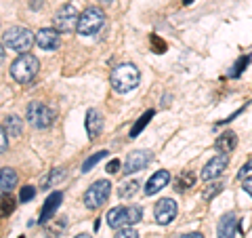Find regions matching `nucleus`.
Segmentation results:
<instances>
[{
    "label": "nucleus",
    "instance_id": "f257e3e1",
    "mask_svg": "<svg viewBox=\"0 0 252 238\" xmlns=\"http://www.w3.org/2000/svg\"><path fill=\"white\" fill-rule=\"evenodd\" d=\"M141 74L132 63H122V66L114 68L112 72V89L116 93H130L132 89L139 86Z\"/></svg>",
    "mask_w": 252,
    "mask_h": 238
},
{
    "label": "nucleus",
    "instance_id": "f03ea898",
    "mask_svg": "<svg viewBox=\"0 0 252 238\" xmlns=\"http://www.w3.org/2000/svg\"><path fill=\"white\" fill-rule=\"evenodd\" d=\"M40 70V61H38L32 53H21L11 66V76L17 80L19 84H28L34 80V76Z\"/></svg>",
    "mask_w": 252,
    "mask_h": 238
},
{
    "label": "nucleus",
    "instance_id": "7ed1b4c3",
    "mask_svg": "<svg viewBox=\"0 0 252 238\" xmlns=\"http://www.w3.org/2000/svg\"><path fill=\"white\" fill-rule=\"evenodd\" d=\"M34 34L28 30V28H21V26H13L4 32V44L9 46V49L17 51L19 55L21 53H28L32 49V44H34Z\"/></svg>",
    "mask_w": 252,
    "mask_h": 238
},
{
    "label": "nucleus",
    "instance_id": "20e7f679",
    "mask_svg": "<svg viewBox=\"0 0 252 238\" xmlns=\"http://www.w3.org/2000/svg\"><path fill=\"white\" fill-rule=\"evenodd\" d=\"M103 23H105V13L101 11L99 6H91V9H86L80 17H78L76 30L80 36H93L103 28Z\"/></svg>",
    "mask_w": 252,
    "mask_h": 238
},
{
    "label": "nucleus",
    "instance_id": "39448f33",
    "mask_svg": "<svg viewBox=\"0 0 252 238\" xmlns=\"http://www.w3.org/2000/svg\"><path fill=\"white\" fill-rule=\"evenodd\" d=\"M26 116H28V122L34 129H49L55 120V112L46 104H42V101H32L28 106Z\"/></svg>",
    "mask_w": 252,
    "mask_h": 238
},
{
    "label": "nucleus",
    "instance_id": "423d86ee",
    "mask_svg": "<svg viewBox=\"0 0 252 238\" xmlns=\"http://www.w3.org/2000/svg\"><path fill=\"white\" fill-rule=\"evenodd\" d=\"M109 192H112V184L107 179H99L84 192V204L86 209H99L101 204L107 202Z\"/></svg>",
    "mask_w": 252,
    "mask_h": 238
},
{
    "label": "nucleus",
    "instance_id": "0eeeda50",
    "mask_svg": "<svg viewBox=\"0 0 252 238\" xmlns=\"http://www.w3.org/2000/svg\"><path fill=\"white\" fill-rule=\"evenodd\" d=\"M78 11L74 4H63L55 15V26L59 28V32H74L78 28Z\"/></svg>",
    "mask_w": 252,
    "mask_h": 238
},
{
    "label": "nucleus",
    "instance_id": "6e6552de",
    "mask_svg": "<svg viewBox=\"0 0 252 238\" xmlns=\"http://www.w3.org/2000/svg\"><path fill=\"white\" fill-rule=\"evenodd\" d=\"M149 162H152V152H147V150H137V152H130L128 156H126L124 173H126V175L137 173L141 169H145Z\"/></svg>",
    "mask_w": 252,
    "mask_h": 238
},
{
    "label": "nucleus",
    "instance_id": "1a4fd4ad",
    "mask_svg": "<svg viewBox=\"0 0 252 238\" xmlns=\"http://www.w3.org/2000/svg\"><path fill=\"white\" fill-rule=\"evenodd\" d=\"M154 213H156V221H158V224L166 226L177 215V202L170 200V198H162V200L156 204V211Z\"/></svg>",
    "mask_w": 252,
    "mask_h": 238
},
{
    "label": "nucleus",
    "instance_id": "9d476101",
    "mask_svg": "<svg viewBox=\"0 0 252 238\" xmlns=\"http://www.w3.org/2000/svg\"><path fill=\"white\" fill-rule=\"evenodd\" d=\"M227 164H229V158H227L225 154H220V156H215L210 162H206V166L202 169V179H217L219 175H223V171L227 169Z\"/></svg>",
    "mask_w": 252,
    "mask_h": 238
},
{
    "label": "nucleus",
    "instance_id": "9b49d317",
    "mask_svg": "<svg viewBox=\"0 0 252 238\" xmlns=\"http://www.w3.org/2000/svg\"><path fill=\"white\" fill-rule=\"evenodd\" d=\"M36 44L40 46L44 51H55L59 49V32L53 30V28H42L40 32L36 34Z\"/></svg>",
    "mask_w": 252,
    "mask_h": 238
},
{
    "label": "nucleus",
    "instance_id": "f8f14e48",
    "mask_svg": "<svg viewBox=\"0 0 252 238\" xmlns=\"http://www.w3.org/2000/svg\"><path fill=\"white\" fill-rule=\"evenodd\" d=\"M235 232H238V215H235V213H227V215L219 221L217 236L219 238H235Z\"/></svg>",
    "mask_w": 252,
    "mask_h": 238
},
{
    "label": "nucleus",
    "instance_id": "ddd939ff",
    "mask_svg": "<svg viewBox=\"0 0 252 238\" xmlns=\"http://www.w3.org/2000/svg\"><path fill=\"white\" fill-rule=\"evenodd\" d=\"M63 200V194L61 192H53L49 198H46L44 207H42V213H40V224H49L51 217L55 215V211L59 209V204Z\"/></svg>",
    "mask_w": 252,
    "mask_h": 238
},
{
    "label": "nucleus",
    "instance_id": "4468645a",
    "mask_svg": "<svg viewBox=\"0 0 252 238\" xmlns=\"http://www.w3.org/2000/svg\"><path fill=\"white\" fill-rule=\"evenodd\" d=\"M168 179H170V173L168 171H158V173H154V175L149 177V181L145 184V194L152 196L156 192H160V190L168 184Z\"/></svg>",
    "mask_w": 252,
    "mask_h": 238
},
{
    "label": "nucleus",
    "instance_id": "2eb2a0df",
    "mask_svg": "<svg viewBox=\"0 0 252 238\" xmlns=\"http://www.w3.org/2000/svg\"><path fill=\"white\" fill-rule=\"evenodd\" d=\"M101 129H103V116H101V112L99 110H89V114H86V133H89V137L94 139L101 133Z\"/></svg>",
    "mask_w": 252,
    "mask_h": 238
},
{
    "label": "nucleus",
    "instance_id": "dca6fc26",
    "mask_svg": "<svg viewBox=\"0 0 252 238\" xmlns=\"http://www.w3.org/2000/svg\"><path fill=\"white\" fill-rule=\"evenodd\" d=\"M17 173H15L13 169H9V166H4V169H0V196L2 194H9L11 190L17 186Z\"/></svg>",
    "mask_w": 252,
    "mask_h": 238
},
{
    "label": "nucleus",
    "instance_id": "f3484780",
    "mask_svg": "<svg viewBox=\"0 0 252 238\" xmlns=\"http://www.w3.org/2000/svg\"><path fill=\"white\" fill-rule=\"evenodd\" d=\"M235 146H238V135H235L233 131H225L223 135H219V139L215 144V148L219 150V152H223V154L233 152Z\"/></svg>",
    "mask_w": 252,
    "mask_h": 238
},
{
    "label": "nucleus",
    "instance_id": "a211bd4d",
    "mask_svg": "<svg viewBox=\"0 0 252 238\" xmlns=\"http://www.w3.org/2000/svg\"><path fill=\"white\" fill-rule=\"evenodd\" d=\"M107 226L109 228H124L126 226V207H116L107 213Z\"/></svg>",
    "mask_w": 252,
    "mask_h": 238
},
{
    "label": "nucleus",
    "instance_id": "6ab92c4d",
    "mask_svg": "<svg viewBox=\"0 0 252 238\" xmlns=\"http://www.w3.org/2000/svg\"><path fill=\"white\" fill-rule=\"evenodd\" d=\"M21 129H23V122H21V118L19 116H6L4 118V131L6 135H13V137H19L21 135Z\"/></svg>",
    "mask_w": 252,
    "mask_h": 238
},
{
    "label": "nucleus",
    "instance_id": "aec40b11",
    "mask_svg": "<svg viewBox=\"0 0 252 238\" xmlns=\"http://www.w3.org/2000/svg\"><path fill=\"white\" fill-rule=\"evenodd\" d=\"M195 184V175L191 171H183L181 175L177 177V186H175V190L177 192H187L189 188H191Z\"/></svg>",
    "mask_w": 252,
    "mask_h": 238
},
{
    "label": "nucleus",
    "instance_id": "412c9836",
    "mask_svg": "<svg viewBox=\"0 0 252 238\" xmlns=\"http://www.w3.org/2000/svg\"><path fill=\"white\" fill-rule=\"evenodd\" d=\"M152 118H154V110H147V112H145V114L141 116L139 120L135 122V126H132V129H130V135H128V137H130V139L139 137V135H141V131H143L145 126L149 124V120H152Z\"/></svg>",
    "mask_w": 252,
    "mask_h": 238
},
{
    "label": "nucleus",
    "instance_id": "4be33fe9",
    "mask_svg": "<svg viewBox=\"0 0 252 238\" xmlns=\"http://www.w3.org/2000/svg\"><path fill=\"white\" fill-rule=\"evenodd\" d=\"M15 207H17V202H15V198L11 194L0 196V217H9L15 211Z\"/></svg>",
    "mask_w": 252,
    "mask_h": 238
},
{
    "label": "nucleus",
    "instance_id": "5701e85b",
    "mask_svg": "<svg viewBox=\"0 0 252 238\" xmlns=\"http://www.w3.org/2000/svg\"><path fill=\"white\" fill-rule=\"evenodd\" d=\"M143 219V209L132 204V207H126V226H132V224H139Z\"/></svg>",
    "mask_w": 252,
    "mask_h": 238
},
{
    "label": "nucleus",
    "instance_id": "b1692460",
    "mask_svg": "<svg viewBox=\"0 0 252 238\" xmlns=\"http://www.w3.org/2000/svg\"><path fill=\"white\" fill-rule=\"evenodd\" d=\"M63 175H65V171H63V169H53V171L49 173V175H44V177H42V190L55 186L57 181H61V179H63Z\"/></svg>",
    "mask_w": 252,
    "mask_h": 238
},
{
    "label": "nucleus",
    "instance_id": "393cba45",
    "mask_svg": "<svg viewBox=\"0 0 252 238\" xmlns=\"http://www.w3.org/2000/svg\"><path fill=\"white\" fill-rule=\"evenodd\" d=\"M139 181L137 179H130V181H124V184L120 186V198H130L135 196L139 192Z\"/></svg>",
    "mask_w": 252,
    "mask_h": 238
},
{
    "label": "nucleus",
    "instance_id": "a878e982",
    "mask_svg": "<svg viewBox=\"0 0 252 238\" xmlns=\"http://www.w3.org/2000/svg\"><path fill=\"white\" fill-rule=\"evenodd\" d=\"M223 181H215V184H208L206 188H204V192H202V198L204 200H210V198H215L220 190H223Z\"/></svg>",
    "mask_w": 252,
    "mask_h": 238
},
{
    "label": "nucleus",
    "instance_id": "bb28decb",
    "mask_svg": "<svg viewBox=\"0 0 252 238\" xmlns=\"http://www.w3.org/2000/svg\"><path fill=\"white\" fill-rule=\"evenodd\" d=\"M105 156H107V152H105V150H101V152H97V154L89 156V158H86V160H84V164H82V171H84V173H89V171L93 169V166L97 164V162L101 160V158H105Z\"/></svg>",
    "mask_w": 252,
    "mask_h": 238
},
{
    "label": "nucleus",
    "instance_id": "cd10ccee",
    "mask_svg": "<svg viewBox=\"0 0 252 238\" xmlns=\"http://www.w3.org/2000/svg\"><path fill=\"white\" fill-rule=\"evenodd\" d=\"M65 226H67L65 217H61V221H57V224H55V226H46V234H49L51 238H55L57 234H61L63 230H65Z\"/></svg>",
    "mask_w": 252,
    "mask_h": 238
},
{
    "label": "nucleus",
    "instance_id": "c85d7f7f",
    "mask_svg": "<svg viewBox=\"0 0 252 238\" xmlns=\"http://www.w3.org/2000/svg\"><path fill=\"white\" fill-rule=\"evenodd\" d=\"M248 63H250V57H248V55H246V57H240L238 63H235V68L229 72V76H231V78H238V76L242 74V70H246Z\"/></svg>",
    "mask_w": 252,
    "mask_h": 238
},
{
    "label": "nucleus",
    "instance_id": "c756f323",
    "mask_svg": "<svg viewBox=\"0 0 252 238\" xmlns=\"http://www.w3.org/2000/svg\"><path fill=\"white\" fill-rule=\"evenodd\" d=\"M114 238H139V232L135 228H118Z\"/></svg>",
    "mask_w": 252,
    "mask_h": 238
},
{
    "label": "nucleus",
    "instance_id": "7c9ffc66",
    "mask_svg": "<svg viewBox=\"0 0 252 238\" xmlns=\"http://www.w3.org/2000/svg\"><path fill=\"white\" fill-rule=\"evenodd\" d=\"M34 196H36V188H34V186H26V188H21L19 198H21L23 202H30Z\"/></svg>",
    "mask_w": 252,
    "mask_h": 238
},
{
    "label": "nucleus",
    "instance_id": "2f4dec72",
    "mask_svg": "<svg viewBox=\"0 0 252 238\" xmlns=\"http://www.w3.org/2000/svg\"><path fill=\"white\" fill-rule=\"evenodd\" d=\"M6 148H9V137H6L4 126H0V154L6 152Z\"/></svg>",
    "mask_w": 252,
    "mask_h": 238
},
{
    "label": "nucleus",
    "instance_id": "473e14b6",
    "mask_svg": "<svg viewBox=\"0 0 252 238\" xmlns=\"http://www.w3.org/2000/svg\"><path fill=\"white\" fill-rule=\"evenodd\" d=\"M152 44H154V51L156 53H164V51H166V44H164V40H160L156 34L152 36Z\"/></svg>",
    "mask_w": 252,
    "mask_h": 238
},
{
    "label": "nucleus",
    "instance_id": "72a5a7b5",
    "mask_svg": "<svg viewBox=\"0 0 252 238\" xmlns=\"http://www.w3.org/2000/svg\"><path fill=\"white\" fill-rule=\"evenodd\" d=\"M105 171L109 173V175H112V173H118V171H120V160H118V158H114V160L107 164V169H105Z\"/></svg>",
    "mask_w": 252,
    "mask_h": 238
},
{
    "label": "nucleus",
    "instance_id": "f704fd0d",
    "mask_svg": "<svg viewBox=\"0 0 252 238\" xmlns=\"http://www.w3.org/2000/svg\"><path fill=\"white\" fill-rule=\"evenodd\" d=\"M250 171H252V158H250V160H248L246 164H244V166H242V171L238 173V177L242 179V177H244V175H246V173H250Z\"/></svg>",
    "mask_w": 252,
    "mask_h": 238
},
{
    "label": "nucleus",
    "instance_id": "c9c22d12",
    "mask_svg": "<svg viewBox=\"0 0 252 238\" xmlns=\"http://www.w3.org/2000/svg\"><path fill=\"white\" fill-rule=\"evenodd\" d=\"M244 190L252 196V177H248V179H244Z\"/></svg>",
    "mask_w": 252,
    "mask_h": 238
},
{
    "label": "nucleus",
    "instance_id": "e433bc0d",
    "mask_svg": "<svg viewBox=\"0 0 252 238\" xmlns=\"http://www.w3.org/2000/svg\"><path fill=\"white\" fill-rule=\"evenodd\" d=\"M183 238H204V236H202L200 232H193V234H185Z\"/></svg>",
    "mask_w": 252,
    "mask_h": 238
},
{
    "label": "nucleus",
    "instance_id": "4c0bfd02",
    "mask_svg": "<svg viewBox=\"0 0 252 238\" xmlns=\"http://www.w3.org/2000/svg\"><path fill=\"white\" fill-rule=\"evenodd\" d=\"M2 61H4V46L0 44V63H2Z\"/></svg>",
    "mask_w": 252,
    "mask_h": 238
},
{
    "label": "nucleus",
    "instance_id": "58836bf2",
    "mask_svg": "<svg viewBox=\"0 0 252 238\" xmlns=\"http://www.w3.org/2000/svg\"><path fill=\"white\" fill-rule=\"evenodd\" d=\"M32 9H40V0H34V2H32Z\"/></svg>",
    "mask_w": 252,
    "mask_h": 238
},
{
    "label": "nucleus",
    "instance_id": "ea45409f",
    "mask_svg": "<svg viewBox=\"0 0 252 238\" xmlns=\"http://www.w3.org/2000/svg\"><path fill=\"white\" fill-rule=\"evenodd\" d=\"M99 2H101V4H112L114 0H99Z\"/></svg>",
    "mask_w": 252,
    "mask_h": 238
},
{
    "label": "nucleus",
    "instance_id": "a19ab883",
    "mask_svg": "<svg viewBox=\"0 0 252 238\" xmlns=\"http://www.w3.org/2000/svg\"><path fill=\"white\" fill-rule=\"evenodd\" d=\"M76 238H91V236H89V234H78Z\"/></svg>",
    "mask_w": 252,
    "mask_h": 238
},
{
    "label": "nucleus",
    "instance_id": "79ce46f5",
    "mask_svg": "<svg viewBox=\"0 0 252 238\" xmlns=\"http://www.w3.org/2000/svg\"><path fill=\"white\" fill-rule=\"evenodd\" d=\"M183 2H185V4H191V0H183Z\"/></svg>",
    "mask_w": 252,
    "mask_h": 238
}]
</instances>
